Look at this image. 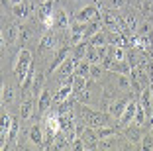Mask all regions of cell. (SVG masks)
I'll return each mask as SVG.
<instances>
[{
	"instance_id": "cell-1",
	"label": "cell",
	"mask_w": 153,
	"mask_h": 151,
	"mask_svg": "<svg viewBox=\"0 0 153 151\" xmlns=\"http://www.w3.org/2000/svg\"><path fill=\"white\" fill-rule=\"evenodd\" d=\"M32 65H33L32 63V51L30 49H20L18 59L14 63V75H16V80H18L20 85H24V80H26Z\"/></svg>"
},
{
	"instance_id": "cell-2",
	"label": "cell",
	"mask_w": 153,
	"mask_h": 151,
	"mask_svg": "<svg viewBox=\"0 0 153 151\" xmlns=\"http://www.w3.org/2000/svg\"><path fill=\"white\" fill-rule=\"evenodd\" d=\"M100 18V8L96 4H88L85 8H81L79 12L75 14V20L76 22H82V24H88V22H94V20Z\"/></svg>"
},
{
	"instance_id": "cell-3",
	"label": "cell",
	"mask_w": 153,
	"mask_h": 151,
	"mask_svg": "<svg viewBox=\"0 0 153 151\" xmlns=\"http://www.w3.org/2000/svg\"><path fill=\"white\" fill-rule=\"evenodd\" d=\"M135 112H137V102H135V100H130V104L126 106V110L122 112V116L118 118V126H120L122 129L128 128V126L135 120Z\"/></svg>"
},
{
	"instance_id": "cell-4",
	"label": "cell",
	"mask_w": 153,
	"mask_h": 151,
	"mask_svg": "<svg viewBox=\"0 0 153 151\" xmlns=\"http://www.w3.org/2000/svg\"><path fill=\"white\" fill-rule=\"evenodd\" d=\"M51 104H53V94L49 92V89H43L39 98H37V116H45L47 110L51 108Z\"/></svg>"
},
{
	"instance_id": "cell-5",
	"label": "cell",
	"mask_w": 153,
	"mask_h": 151,
	"mask_svg": "<svg viewBox=\"0 0 153 151\" xmlns=\"http://www.w3.org/2000/svg\"><path fill=\"white\" fill-rule=\"evenodd\" d=\"M130 100H131L130 96L116 98V100H112V102L108 104V108H106V110H108V114L112 116V118H120V116H122V112L126 110V106L130 104Z\"/></svg>"
},
{
	"instance_id": "cell-6",
	"label": "cell",
	"mask_w": 153,
	"mask_h": 151,
	"mask_svg": "<svg viewBox=\"0 0 153 151\" xmlns=\"http://www.w3.org/2000/svg\"><path fill=\"white\" fill-rule=\"evenodd\" d=\"M27 138H30V141L33 143V145L41 147L45 145V135H43V126L37 122V124H33L32 128H30V132H27Z\"/></svg>"
},
{
	"instance_id": "cell-7",
	"label": "cell",
	"mask_w": 153,
	"mask_h": 151,
	"mask_svg": "<svg viewBox=\"0 0 153 151\" xmlns=\"http://www.w3.org/2000/svg\"><path fill=\"white\" fill-rule=\"evenodd\" d=\"M16 39H20V28L18 26H8L2 31V47L12 45Z\"/></svg>"
},
{
	"instance_id": "cell-8",
	"label": "cell",
	"mask_w": 153,
	"mask_h": 151,
	"mask_svg": "<svg viewBox=\"0 0 153 151\" xmlns=\"http://www.w3.org/2000/svg\"><path fill=\"white\" fill-rule=\"evenodd\" d=\"M124 135H126V139L131 141V143H141V139H143L141 126H128V128H124Z\"/></svg>"
},
{
	"instance_id": "cell-9",
	"label": "cell",
	"mask_w": 153,
	"mask_h": 151,
	"mask_svg": "<svg viewBox=\"0 0 153 151\" xmlns=\"http://www.w3.org/2000/svg\"><path fill=\"white\" fill-rule=\"evenodd\" d=\"M32 4H30V0H26V2H20V4H14L12 6V14L16 16L18 20H26L27 16H30V12H32Z\"/></svg>"
},
{
	"instance_id": "cell-10",
	"label": "cell",
	"mask_w": 153,
	"mask_h": 151,
	"mask_svg": "<svg viewBox=\"0 0 153 151\" xmlns=\"http://www.w3.org/2000/svg\"><path fill=\"white\" fill-rule=\"evenodd\" d=\"M57 47V36H55L53 31H47L39 41V49L41 51H53Z\"/></svg>"
},
{
	"instance_id": "cell-11",
	"label": "cell",
	"mask_w": 153,
	"mask_h": 151,
	"mask_svg": "<svg viewBox=\"0 0 153 151\" xmlns=\"http://www.w3.org/2000/svg\"><path fill=\"white\" fill-rule=\"evenodd\" d=\"M69 16L63 8H57L55 10V28L53 30H69Z\"/></svg>"
},
{
	"instance_id": "cell-12",
	"label": "cell",
	"mask_w": 153,
	"mask_h": 151,
	"mask_svg": "<svg viewBox=\"0 0 153 151\" xmlns=\"http://www.w3.org/2000/svg\"><path fill=\"white\" fill-rule=\"evenodd\" d=\"M33 114V98H26L20 104V120H30Z\"/></svg>"
},
{
	"instance_id": "cell-13",
	"label": "cell",
	"mask_w": 153,
	"mask_h": 151,
	"mask_svg": "<svg viewBox=\"0 0 153 151\" xmlns=\"http://www.w3.org/2000/svg\"><path fill=\"white\" fill-rule=\"evenodd\" d=\"M43 83H45V73L43 71H37L36 73V79H33V85H32V96L33 98H37L41 94V90L45 89Z\"/></svg>"
},
{
	"instance_id": "cell-14",
	"label": "cell",
	"mask_w": 153,
	"mask_h": 151,
	"mask_svg": "<svg viewBox=\"0 0 153 151\" xmlns=\"http://www.w3.org/2000/svg\"><path fill=\"white\" fill-rule=\"evenodd\" d=\"M86 49H88V41H81V43L73 45V51H71V57L75 61H82L86 57Z\"/></svg>"
},
{
	"instance_id": "cell-15",
	"label": "cell",
	"mask_w": 153,
	"mask_h": 151,
	"mask_svg": "<svg viewBox=\"0 0 153 151\" xmlns=\"http://www.w3.org/2000/svg\"><path fill=\"white\" fill-rule=\"evenodd\" d=\"M85 59L88 63H92V65H100V63H102V59H100V55H98V47H96V45H90V43H88V49H86Z\"/></svg>"
},
{
	"instance_id": "cell-16",
	"label": "cell",
	"mask_w": 153,
	"mask_h": 151,
	"mask_svg": "<svg viewBox=\"0 0 153 151\" xmlns=\"http://www.w3.org/2000/svg\"><path fill=\"white\" fill-rule=\"evenodd\" d=\"M110 71L112 73H120V75H130L131 67L128 61H114L112 65H110Z\"/></svg>"
},
{
	"instance_id": "cell-17",
	"label": "cell",
	"mask_w": 153,
	"mask_h": 151,
	"mask_svg": "<svg viewBox=\"0 0 153 151\" xmlns=\"http://www.w3.org/2000/svg\"><path fill=\"white\" fill-rule=\"evenodd\" d=\"M118 129H120V126H104V128H98L96 129V135H98V139H106V138H112V135H116Z\"/></svg>"
},
{
	"instance_id": "cell-18",
	"label": "cell",
	"mask_w": 153,
	"mask_h": 151,
	"mask_svg": "<svg viewBox=\"0 0 153 151\" xmlns=\"http://www.w3.org/2000/svg\"><path fill=\"white\" fill-rule=\"evenodd\" d=\"M90 67H92V63H88L86 59H82V61L76 63L75 75H76V77H86V79H88V75H90Z\"/></svg>"
},
{
	"instance_id": "cell-19",
	"label": "cell",
	"mask_w": 153,
	"mask_h": 151,
	"mask_svg": "<svg viewBox=\"0 0 153 151\" xmlns=\"http://www.w3.org/2000/svg\"><path fill=\"white\" fill-rule=\"evenodd\" d=\"M88 43L96 45V47H98V45H108V33H106L104 30H100L98 33H94V36L88 39Z\"/></svg>"
},
{
	"instance_id": "cell-20",
	"label": "cell",
	"mask_w": 153,
	"mask_h": 151,
	"mask_svg": "<svg viewBox=\"0 0 153 151\" xmlns=\"http://www.w3.org/2000/svg\"><path fill=\"white\" fill-rule=\"evenodd\" d=\"M14 89H12V85H8V83H4L2 85V104H10L14 100Z\"/></svg>"
},
{
	"instance_id": "cell-21",
	"label": "cell",
	"mask_w": 153,
	"mask_h": 151,
	"mask_svg": "<svg viewBox=\"0 0 153 151\" xmlns=\"http://www.w3.org/2000/svg\"><path fill=\"white\" fill-rule=\"evenodd\" d=\"M32 37H33V31H32V28H30V26H22V28H20V39L18 41L22 45H26Z\"/></svg>"
},
{
	"instance_id": "cell-22",
	"label": "cell",
	"mask_w": 153,
	"mask_h": 151,
	"mask_svg": "<svg viewBox=\"0 0 153 151\" xmlns=\"http://www.w3.org/2000/svg\"><path fill=\"white\" fill-rule=\"evenodd\" d=\"M118 141V135H112V138H106V139H100V147L102 149H114Z\"/></svg>"
},
{
	"instance_id": "cell-23",
	"label": "cell",
	"mask_w": 153,
	"mask_h": 151,
	"mask_svg": "<svg viewBox=\"0 0 153 151\" xmlns=\"http://www.w3.org/2000/svg\"><path fill=\"white\" fill-rule=\"evenodd\" d=\"M102 69H104L102 65H92V67H90V75H88V79H90V80H98L100 77H102Z\"/></svg>"
},
{
	"instance_id": "cell-24",
	"label": "cell",
	"mask_w": 153,
	"mask_h": 151,
	"mask_svg": "<svg viewBox=\"0 0 153 151\" xmlns=\"http://www.w3.org/2000/svg\"><path fill=\"white\" fill-rule=\"evenodd\" d=\"M71 151H86V145L82 141V138H75L71 141Z\"/></svg>"
},
{
	"instance_id": "cell-25",
	"label": "cell",
	"mask_w": 153,
	"mask_h": 151,
	"mask_svg": "<svg viewBox=\"0 0 153 151\" xmlns=\"http://www.w3.org/2000/svg\"><path fill=\"white\" fill-rule=\"evenodd\" d=\"M128 0H106V6H108L110 10H120L126 6Z\"/></svg>"
},
{
	"instance_id": "cell-26",
	"label": "cell",
	"mask_w": 153,
	"mask_h": 151,
	"mask_svg": "<svg viewBox=\"0 0 153 151\" xmlns=\"http://www.w3.org/2000/svg\"><path fill=\"white\" fill-rule=\"evenodd\" d=\"M18 132H20V124H18V120H14L12 128H10V133H8V141H14L16 135H18Z\"/></svg>"
},
{
	"instance_id": "cell-27",
	"label": "cell",
	"mask_w": 153,
	"mask_h": 151,
	"mask_svg": "<svg viewBox=\"0 0 153 151\" xmlns=\"http://www.w3.org/2000/svg\"><path fill=\"white\" fill-rule=\"evenodd\" d=\"M140 145H141V151H153V138H143Z\"/></svg>"
},
{
	"instance_id": "cell-28",
	"label": "cell",
	"mask_w": 153,
	"mask_h": 151,
	"mask_svg": "<svg viewBox=\"0 0 153 151\" xmlns=\"http://www.w3.org/2000/svg\"><path fill=\"white\" fill-rule=\"evenodd\" d=\"M122 151H140L137 147H135V143H131V141H128L126 145L122 147Z\"/></svg>"
},
{
	"instance_id": "cell-29",
	"label": "cell",
	"mask_w": 153,
	"mask_h": 151,
	"mask_svg": "<svg viewBox=\"0 0 153 151\" xmlns=\"http://www.w3.org/2000/svg\"><path fill=\"white\" fill-rule=\"evenodd\" d=\"M18 151H32V149H30V147H27V145H22V147H20Z\"/></svg>"
},
{
	"instance_id": "cell-30",
	"label": "cell",
	"mask_w": 153,
	"mask_h": 151,
	"mask_svg": "<svg viewBox=\"0 0 153 151\" xmlns=\"http://www.w3.org/2000/svg\"><path fill=\"white\" fill-rule=\"evenodd\" d=\"M10 2H12V6H14V4H20V2H26V0H10Z\"/></svg>"
},
{
	"instance_id": "cell-31",
	"label": "cell",
	"mask_w": 153,
	"mask_h": 151,
	"mask_svg": "<svg viewBox=\"0 0 153 151\" xmlns=\"http://www.w3.org/2000/svg\"><path fill=\"white\" fill-rule=\"evenodd\" d=\"M39 2H47V0H39Z\"/></svg>"
},
{
	"instance_id": "cell-32",
	"label": "cell",
	"mask_w": 153,
	"mask_h": 151,
	"mask_svg": "<svg viewBox=\"0 0 153 151\" xmlns=\"http://www.w3.org/2000/svg\"><path fill=\"white\" fill-rule=\"evenodd\" d=\"M151 61H153V53H151Z\"/></svg>"
},
{
	"instance_id": "cell-33",
	"label": "cell",
	"mask_w": 153,
	"mask_h": 151,
	"mask_svg": "<svg viewBox=\"0 0 153 151\" xmlns=\"http://www.w3.org/2000/svg\"><path fill=\"white\" fill-rule=\"evenodd\" d=\"M151 132H153V126H151Z\"/></svg>"
},
{
	"instance_id": "cell-34",
	"label": "cell",
	"mask_w": 153,
	"mask_h": 151,
	"mask_svg": "<svg viewBox=\"0 0 153 151\" xmlns=\"http://www.w3.org/2000/svg\"><path fill=\"white\" fill-rule=\"evenodd\" d=\"M86 151H88V149H86Z\"/></svg>"
},
{
	"instance_id": "cell-35",
	"label": "cell",
	"mask_w": 153,
	"mask_h": 151,
	"mask_svg": "<svg viewBox=\"0 0 153 151\" xmlns=\"http://www.w3.org/2000/svg\"><path fill=\"white\" fill-rule=\"evenodd\" d=\"M151 24H153V22H151Z\"/></svg>"
}]
</instances>
